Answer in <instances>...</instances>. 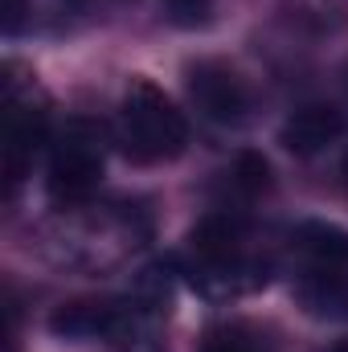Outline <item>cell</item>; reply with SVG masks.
Here are the masks:
<instances>
[{
	"instance_id": "1",
	"label": "cell",
	"mask_w": 348,
	"mask_h": 352,
	"mask_svg": "<svg viewBox=\"0 0 348 352\" xmlns=\"http://www.w3.org/2000/svg\"><path fill=\"white\" fill-rule=\"evenodd\" d=\"M119 148L135 164H164L176 160L188 144V119L176 111V102L152 82H131V90L119 102L115 119Z\"/></svg>"
},
{
	"instance_id": "2",
	"label": "cell",
	"mask_w": 348,
	"mask_h": 352,
	"mask_svg": "<svg viewBox=\"0 0 348 352\" xmlns=\"http://www.w3.org/2000/svg\"><path fill=\"white\" fill-rule=\"evenodd\" d=\"M102 127L94 119H70L50 148V192L58 201H83L102 180Z\"/></svg>"
},
{
	"instance_id": "3",
	"label": "cell",
	"mask_w": 348,
	"mask_h": 352,
	"mask_svg": "<svg viewBox=\"0 0 348 352\" xmlns=\"http://www.w3.org/2000/svg\"><path fill=\"white\" fill-rule=\"evenodd\" d=\"M188 98L209 123H221V127L246 123L250 107H254V94L246 87V78L234 66H226V62H197V66H188Z\"/></svg>"
},
{
	"instance_id": "4",
	"label": "cell",
	"mask_w": 348,
	"mask_h": 352,
	"mask_svg": "<svg viewBox=\"0 0 348 352\" xmlns=\"http://www.w3.org/2000/svg\"><path fill=\"white\" fill-rule=\"evenodd\" d=\"M348 131V115L332 102H307V107H295L287 115V123L279 127V144L291 152V156H320L328 152L332 144H340Z\"/></svg>"
},
{
	"instance_id": "5",
	"label": "cell",
	"mask_w": 348,
	"mask_h": 352,
	"mask_svg": "<svg viewBox=\"0 0 348 352\" xmlns=\"http://www.w3.org/2000/svg\"><path fill=\"white\" fill-rule=\"evenodd\" d=\"M4 127H8V180L17 184L25 168L33 164V152L41 148L45 140V111L41 102H33V94H21V90H8V111H4Z\"/></svg>"
},
{
	"instance_id": "6",
	"label": "cell",
	"mask_w": 348,
	"mask_h": 352,
	"mask_svg": "<svg viewBox=\"0 0 348 352\" xmlns=\"http://www.w3.org/2000/svg\"><path fill=\"white\" fill-rule=\"evenodd\" d=\"M127 328V311L111 299H78L62 303L50 316V332L62 340H107Z\"/></svg>"
},
{
	"instance_id": "7",
	"label": "cell",
	"mask_w": 348,
	"mask_h": 352,
	"mask_svg": "<svg viewBox=\"0 0 348 352\" xmlns=\"http://www.w3.org/2000/svg\"><path fill=\"white\" fill-rule=\"evenodd\" d=\"M295 246L316 266H328V270L348 263V234L340 226H328V221H303L295 230Z\"/></svg>"
},
{
	"instance_id": "8",
	"label": "cell",
	"mask_w": 348,
	"mask_h": 352,
	"mask_svg": "<svg viewBox=\"0 0 348 352\" xmlns=\"http://www.w3.org/2000/svg\"><path fill=\"white\" fill-rule=\"evenodd\" d=\"M197 352H270V344L262 332L246 328V324H221V328L205 332Z\"/></svg>"
},
{
	"instance_id": "9",
	"label": "cell",
	"mask_w": 348,
	"mask_h": 352,
	"mask_svg": "<svg viewBox=\"0 0 348 352\" xmlns=\"http://www.w3.org/2000/svg\"><path fill=\"white\" fill-rule=\"evenodd\" d=\"M160 8L176 29H205L213 21V0H160Z\"/></svg>"
},
{
	"instance_id": "10",
	"label": "cell",
	"mask_w": 348,
	"mask_h": 352,
	"mask_svg": "<svg viewBox=\"0 0 348 352\" xmlns=\"http://www.w3.org/2000/svg\"><path fill=\"white\" fill-rule=\"evenodd\" d=\"M238 173H242V184H246L250 192H259V188H266V160H259V156H242Z\"/></svg>"
},
{
	"instance_id": "11",
	"label": "cell",
	"mask_w": 348,
	"mask_h": 352,
	"mask_svg": "<svg viewBox=\"0 0 348 352\" xmlns=\"http://www.w3.org/2000/svg\"><path fill=\"white\" fill-rule=\"evenodd\" d=\"M21 12H25V0H8V33L21 29Z\"/></svg>"
},
{
	"instance_id": "12",
	"label": "cell",
	"mask_w": 348,
	"mask_h": 352,
	"mask_svg": "<svg viewBox=\"0 0 348 352\" xmlns=\"http://www.w3.org/2000/svg\"><path fill=\"white\" fill-rule=\"evenodd\" d=\"M332 352H348V340H340V344H336V349H332Z\"/></svg>"
}]
</instances>
